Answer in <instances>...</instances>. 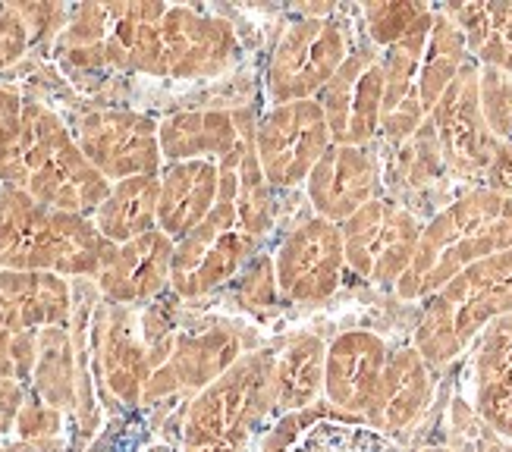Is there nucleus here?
Returning a JSON list of instances; mask_svg holds the SVG:
<instances>
[{
  "label": "nucleus",
  "mask_w": 512,
  "mask_h": 452,
  "mask_svg": "<svg viewBox=\"0 0 512 452\" xmlns=\"http://www.w3.org/2000/svg\"><path fill=\"white\" fill-rule=\"evenodd\" d=\"M220 195L217 161H176L161 176L158 226L170 239L189 236L202 223Z\"/></svg>",
  "instance_id": "21"
},
{
  "label": "nucleus",
  "mask_w": 512,
  "mask_h": 452,
  "mask_svg": "<svg viewBox=\"0 0 512 452\" xmlns=\"http://www.w3.org/2000/svg\"><path fill=\"white\" fill-rule=\"evenodd\" d=\"M158 29L164 73L170 76H217L233 66L239 54V41L224 19H211L192 10H167Z\"/></svg>",
  "instance_id": "17"
},
{
  "label": "nucleus",
  "mask_w": 512,
  "mask_h": 452,
  "mask_svg": "<svg viewBox=\"0 0 512 452\" xmlns=\"http://www.w3.org/2000/svg\"><path fill=\"white\" fill-rule=\"evenodd\" d=\"M506 314H512V248L465 267L428 296L415 349L431 368H443Z\"/></svg>",
  "instance_id": "4"
},
{
  "label": "nucleus",
  "mask_w": 512,
  "mask_h": 452,
  "mask_svg": "<svg viewBox=\"0 0 512 452\" xmlns=\"http://www.w3.org/2000/svg\"><path fill=\"white\" fill-rule=\"evenodd\" d=\"M431 126L440 145L443 167L465 183L487 179L497 148L503 145L491 132L481 110V66L478 60H465L459 76L447 88V95L431 113Z\"/></svg>",
  "instance_id": "10"
},
{
  "label": "nucleus",
  "mask_w": 512,
  "mask_h": 452,
  "mask_svg": "<svg viewBox=\"0 0 512 452\" xmlns=\"http://www.w3.org/2000/svg\"><path fill=\"white\" fill-rule=\"evenodd\" d=\"M158 195H161V179L154 176L123 179L101 201L98 233L107 242H120V245L151 233L154 223H158Z\"/></svg>",
  "instance_id": "24"
},
{
  "label": "nucleus",
  "mask_w": 512,
  "mask_h": 452,
  "mask_svg": "<svg viewBox=\"0 0 512 452\" xmlns=\"http://www.w3.org/2000/svg\"><path fill=\"white\" fill-rule=\"evenodd\" d=\"M481 110L500 142H512V76L481 66Z\"/></svg>",
  "instance_id": "29"
},
{
  "label": "nucleus",
  "mask_w": 512,
  "mask_h": 452,
  "mask_svg": "<svg viewBox=\"0 0 512 452\" xmlns=\"http://www.w3.org/2000/svg\"><path fill=\"white\" fill-rule=\"evenodd\" d=\"M324 361H327V346L315 333H299L280 343L277 380H274L277 415L315 409L324 399Z\"/></svg>",
  "instance_id": "23"
},
{
  "label": "nucleus",
  "mask_w": 512,
  "mask_h": 452,
  "mask_svg": "<svg viewBox=\"0 0 512 452\" xmlns=\"http://www.w3.org/2000/svg\"><path fill=\"white\" fill-rule=\"evenodd\" d=\"M107 346H104V365H107V377L110 387L120 399H126L129 405H136L142 399V383L148 374V358L142 352V346L132 339V327L126 324V318H120L114 327H107Z\"/></svg>",
  "instance_id": "27"
},
{
  "label": "nucleus",
  "mask_w": 512,
  "mask_h": 452,
  "mask_svg": "<svg viewBox=\"0 0 512 452\" xmlns=\"http://www.w3.org/2000/svg\"><path fill=\"white\" fill-rule=\"evenodd\" d=\"M176 245L167 233L151 230L114 248L101 264V289L114 302H142L154 296L173 274Z\"/></svg>",
  "instance_id": "20"
},
{
  "label": "nucleus",
  "mask_w": 512,
  "mask_h": 452,
  "mask_svg": "<svg viewBox=\"0 0 512 452\" xmlns=\"http://www.w3.org/2000/svg\"><path fill=\"white\" fill-rule=\"evenodd\" d=\"M487 189L512 198V142H503L497 148V157L491 170H487Z\"/></svg>",
  "instance_id": "31"
},
{
  "label": "nucleus",
  "mask_w": 512,
  "mask_h": 452,
  "mask_svg": "<svg viewBox=\"0 0 512 452\" xmlns=\"http://www.w3.org/2000/svg\"><path fill=\"white\" fill-rule=\"evenodd\" d=\"M258 452H399L393 437L368 427L362 418L340 415L337 409H305L283 415L261 437Z\"/></svg>",
  "instance_id": "15"
},
{
  "label": "nucleus",
  "mask_w": 512,
  "mask_h": 452,
  "mask_svg": "<svg viewBox=\"0 0 512 452\" xmlns=\"http://www.w3.org/2000/svg\"><path fill=\"white\" fill-rule=\"evenodd\" d=\"M16 409H19V387L0 380V431H4V427L13 421Z\"/></svg>",
  "instance_id": "33"
},
{
  "label": "nucleus",
  "mask_w": 512,
  "mask_h": 452,
  "mask_svg": "<svg viewBox=\"0 0 512 452\" xmlns=\"http://www.w3.org/2000/svg\"><path fill=\"white\" fill-rule=\"evenodd\" d=\"M252 135L255 129L230 161L220 164V195L211 214L176 245L170 280L180 296H205V292L233 280L239 270H246L261 255L264 242L255 239L239 217V161Z\"/></svg>",
  "instance_id": "6"
},
{
  "label": "nucleus",
  "mask_w": 512,
  "mask_h": 452,
  "mask_svg": "<svg viewBox=\"0 0 512 452\" xmlns=\"http://www.w3.org/2000/svg\"><path fill=\"white\" fill-rule=\"evenodd\" d=\"M349 29L343 16H302L289 26L267 63L264 92L271 107L315 101L349 57Z\"/></svg>",
  "instance_id": "7"
},
{
  "label": "nucleus",
  "mask_w": 512,
  "mask_h": 452,
  "mask_svg": "<svg viewBox=\"0 0 512 452\" xmlns=\"http://www.w3.org/2000/svg\"><path fill=\"white\" fill-rule=\"evenodd\" d=\"M343 230L324 217H308L289 230L274 252L277 292L283 302L321 305L343 283Z\"/></svg>",
  "instance_id": "11"
},
{
  "label": "nucleus",
  "mask_w": 512,
  "mask_h": 452,
  "mask_svg": "<svg viewBox=\"0 0 512 452\" xmlns=\"http://www.w3.org/2000/svg\"><path fill=\"white\" fill-rule=\"evenodd\" d=\"M512 248V198L472 189L434 214L421 230L415 258L396 283L399 299H428L465 267Z\"/></svg>",
  "instance_id": "1"
},
{
  "label": "nucleus",
  "mask_w": 512,
  "mask_h": 452,
  "mask_svg": "<svg viewBox=\"0 0 512 452\" xmlns=\"http://www.w3.org/2000/svg\"><path fill=\"white\" fill-rule=\"evenodd\" d=\"M255 129L252 113L246 110H202V113H180L167 120L161 135V151L176 161H217L224 164L242 148Z\"/></svg>",
  "instance_id": "19"
},
{
  "label": "nucleus",
  "mask_w": 512,
  "mask_h": 452,
  "mask_svg": "<svg viewBox=\"0 0 512 452\" xmlns=\"http://www.w3.org/2000/svg\"><path fill=\"white\" fill-rule=\"evenodd\" d=\"M443 13L459 26L481 66L512 76V4H450Z\"/></svg>",
  "instance_id": "25"
},
{
  "label": "nucleus",
  "mask_w": 512,
  "mask_h": 452,
  "mask_svg": "<svg viewBox=\"0 0 512 452\" xmlns=\"http://www.w3.org/2000/svg\"><path fill=\"white\" fill-rule=\"evenodd\" d=\"M333 145L324 110L315 101L267 107L255 126V151L271 189H296Z\"/></svg>",
  "instance_id": "8"
},
{
  "label": "nucleus",
  "mask_w": 512,
  "mask_h": 452,
  "mask_svg": "<svg viewBox=\"0 0 512 452\" xmlns=\"http://www.w3.org/2000/svg\"><path fill=\"white\" fill-rule=\"evenodd\" d=\"M434 10L425 4H365L362 19L374 48H390L399 38H406L418 22H425Z\"/></svg>",
  "instance_id": "28"
},
{
  "label": "nucleus",
  "mask_w": 512,
  "mask_h": 452,
  "mask_svg": "<svg viewBox=\"0 0 512 452\" xmlns=\"http://www.w3.org/2000/svg\"><path fill=\"white\" fill-rule=\"evenodd\" d=\"M418 452H453V449H443V446H428V449H418Z\"/></svg>",
  "instance_id": "34"
},
{
  "label": "nucleus",
  "mask_w": 512,
  "mask_h": 452,
  "mask_svg": "<svg viewBox=\"0 0 512 452\" xmlns=\"http://www.w3.org/2000/svg\"><path fill=\"white\" fill-rule=\"evenodd\" d=\"M387 358V343L371 330H349L333 339L324 361V399L330 409L365 421Z\"/></svg>",
  "instance_id": "14"
},
{
  "label": "nucleus",
  "mask_w": 512,
  "mask_h": 452,
  "mask_svg": "<svg viewBox=\"0 0 512 452\" xmlns=\"http://www.w3.org/2000/svg\"><path fill=\"white\" fill-rule=\"evenodd\" d=\"M79 145L104 179L151 176L161 164V135L136 113H92L79 129Z\"/></svg>",
  "instance_id": "13"
},
{
  "label": "nucleus",
  "mask_w": 512,
  "mask_h": 452,
  "mask_svg": "<svg viewBox=\"0 0 512 452\" xmlns=\"http://www.w3.org/2000/svg\"><path fill=\"white\" fill-rule=\"evenodd\" d=\"M19 135V120H16V98L0 88V145H13Z\"/></svg>",
  "instance_id": "32"
},
{
  "label": "nucleus",
  "mask_w": 512,
  "mask_h": 452,
  "mask_svg": "<svg viewBox=\"0 0 512 452\" xmlns=\"http://www.w3.org/2000/svg\"><path fill=\"white\" fill-rule=\"evenodd\" d=\"M305 189L315 214L340 226L381 198V164L368 148L330 145L311 170Z\"/></svg>",
  "instance_id": "16"
},
{
  "label": "nucleus",
  "mask_w": 512,
  "mask_h": 452,
  "mask_svg": "<svg viewBox=\"0 0 512 452\" xmlns=\"http://www.w3.org/2000/svg\"><path fill=\"white\" fill-rule=\"evenodd\" d=\"M277 352L280 346H267L242 355L192 399L183 427V452H249L267 418L277 415Z\"/></svg>",
  "instance_id": "3"
},
{
  "label": "nucleus",
  "mask_w": 512,
  "mask_h": 452,
  "mask_svg": "<svg viewBox=\"0 0 512 452\" xmlns=\"http://www.w3.org/2000/svg\"><path fill=\"white\" fill-rule=\"evenodd\" d=\"M434 393L431 380V365L418 355L415 346L396 349L387 358V368L381 377V387L374 393V402L365 415V424L381 431L384 437L403 434L406 427H412L421 412L428 409Z\"/></svg>",
  "instance_id": "18"
},
{
  "label": "nucleus",
  "mask_w": 512,
  "mask_h": 452,
  "mask_svg": "<svg viewBox=\"0 0 512 452\" xmlns=\"http://www.w3.org/2000/svg\"><path fill=\"white\" fill-rule=\"evenodd\" d=\"M475 409L487 427L512 440V314L494 321L478 336Z\"/></svg>",
  "instance_id": "22"
},
{
  "label": "nucleus",
  "mask_w": 512,
  "mask_h": 452,
  "mask_svg": "<svg viewBox=\"0 0 512 452\" xmlns=\"http://www.w3.org/2000/svg\"><path fill=\"white\" fill-rule=\"evenodd\" d=\"M343 230L346 267L368 283H399L421 239V220L409 208L387 198H374L359 214H352Z\"/></svg>",
  "instance_id": "9"
},
{
  "label": "nucleus",
  "mask_w": 512,
  "mask_h": 452,
  "mask_svg": "<svg viewBox=\"0 0 512 452\" xmlns=\"http://www.w3.org/2000/svg\"><path fill=\"white\" fill-rule=\"evenodd\" d=\"M277 296L280 292H277V274H274V255H258L246 267V280L239 286V299L255 311H267Z\"/></svg>",
  "instance_id": "30"
},
{
  "label": "nucleus",
  "mask_w": 512,
  "mask_h": 452,
  "mask_svg": "<svg viewBox=\"0 0 512 452\" xmlns=\"http://www.w3.org/2000/svg\"><path fill=\"white\" fill-rule=\"evenodd\" d=\"M101 233L79 214L38 205L26 192L0 195V264L19 274L70 270L85 274L104 264Z\"/></svg>",
  "instance_id": "5"
},
{
  "label": "nucleus",
  "mask_w": 512,
  "mask_h": 452,
  "mask_svg": "<svg viewBox=\"0 0 512 452\" xmlns=\"http://www.w3.org/2000/svg\"><path fill=\"white\" fill-rule=\"evenodd\" d=\"M242 358L239 339L227 330H214L208 336L186 339L176 352V374L186 387H208L224 371H230L236 361Z\"/></svg>",
  "instance_id": "26"
},
{
  "label": "nucleus",
  "mask_w": 512,
  "mask_h": 452,
  "mask_svg": "<svg viewBox=\"0 0 512 452\" xmlns=\"http://www.w3.org/2000/svg\"><path fill=\"white\" fill-rule=\"evenodd\" d=\"M333 145L368 148L381 132L384 107V54L377 48H359L346 57L340 73L318 95Z\"/></svg>",
  "instance_id": "12"
},
{
  "label": "nucleus",
  "mask_w": 512,
  "mask_h": 452,
  "mask_svg": "<svg viewBox=\"0 0 512 452\" xmlns=\"http://www.w3.org/2000/svg\"><path fill=\"white\" fill-rule=\"evenodd\" d=\"M0 176L16 183L38 205L66 214L101 208L110 195L107 179L88 164L82 148L48 110L32 107L19 123L16 142L0 157Z\"/></svg>",
  "instance_id": "2"
}]
</instances>
